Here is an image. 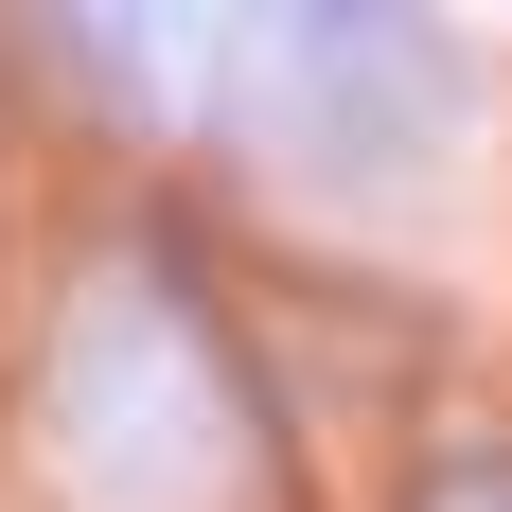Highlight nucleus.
Masks as SVG:
<instances>
[{"label": "nucleus", "instance_id": "nucleus-1", "mask_svg": "<svg viewBox=\"0 0 512 512\" xmlns=\"http://www.w3.org/2000/svg\"><path fill=\"white\" fill-rule=\"evenodd\" d=\"M53 71L124 142L230 159L301 212H424L477 142V53L442 0H36Z\"/></svg>", "mask_w": 512, "mask_h": 512}, {"label": "nucleus", "instance_id": "nucleus-2", "mask_svg": "<svg viewBox=\"0 0 512 512\" xmlns=\"http://www.w3.org/2000/svg\"><path fill=\"white\" fill-rule=\"evenodd\" d=\"M53 512H283V407L177 248H106L36 336Z\"/></svg>", "mask_w": 512, "mask_h": 512}, {"label": "nucleus", "instance_id": "nucleus-3", "mask_svg": "<svg viewBox=\"0 0 512 512\" xmlns=\"http://www.w3.org/2000/svg\"><path fill=\"white\" fill-rule=\"evenodd\" d=\"M407 512H512V442H442Z\"/></svg>", "mask_w": 512, "mask_h": 512}]
</instances>
